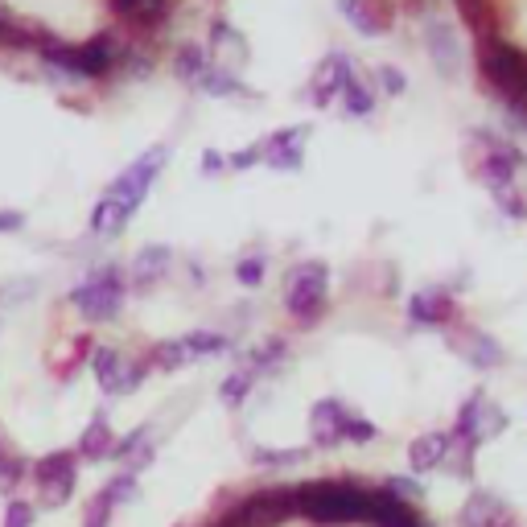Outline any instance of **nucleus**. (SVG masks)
I'll return each mask as SVG.
<instances>
[{
	"label": "nucleus",
	"mask_w": 527,
	"mask_h": 527,
	"mask_svg": "<svg viewBox=\"0 0 527 527\" xmlns=\"http://www.w3.org/2000/svg\"><path fill=\"white\" fill-rule=\"evenodd\" d=\"M297 515L313 519L318 527L359 523L371 519V490H359L355 482H305L297 486Z\"/></svg>",
	"instance_id": "1"
},
{
	"label": "nucleus",
	"mask_w": 527,
	"mask_h": 527,
	"mask_svg": "<svg viewBox=\"0 0 527 527\" xmlns=\"http://www.w3.org/2000/svg\"><path fill=\"white\" fill-rule=\"evenodd\" d=\"M42 50V58L58 70H66V75H83V79H99L108 75V70L116 66V38L112 33H99V38H91L87 46H66L58 38H33Z\"/></svg>",
	"instance_id": "2"
},
{
	"label": "nucleus",
	"mask_w": 527,
	"mask_h": 527,
	"mask_svg": "<svg viewBox=\"0 0 527 527\" xmlns=\"http://www.w3.org/2000/svg\"><path fill=\"white\" fill-rule=\"evenodd\" d=\"M297 515V486H268L239 499L215 527H280Z\"/></svg>",
	"instance_id": "3"
},
{
	"label": "nucleus",
	"mask_w": 527,
	"mask_h": 527,
	"mask_svg": "<svg viewBox=\"0 0 527 527\" xmlns=\"http://www.w3.org/2000/svg\"><path fill=\"white\" fill-rule=\"evenodd\" d=\"M326 280H330V272L318 260L297 264L289 272V280H285V309L293 313L297 322L309 326V322L322 318V309H326Z\"/></svg>",
	"instance_id": "4"
},
{
	"label": "nucleus",
	"mask_w": 527,
	"mask_h": 527,
	"mask_svg": "<svg viewBox=\"0 0 527 527\" xmlns=\"http://www.w3.org/2000/svg\"><path fill=\"white\" fill-rule=\"evenodd\" d=\"M70 305H75L87 322H112L120 305H124V276L120 268H99L91 272V280L70 293Z\"/></svg>",
	"instance_id": "5"
},
{
	"label": "nucleus",
	"mask_w": 527,
	"mask_h": 527,
	"mask_svg": "<svg viewBox=\"0 0 527 527\" xmlns=\"http://www.w3.org/2000/svg\"><path fill=\"white\" fill-rule=\"evenodd\" d=\"M482 75L495 83L507 99L527 95V50L507 46V42H482Z\"/></svg>",
	"instance_id": "6"
},
{
	"label": "nucleus",
	"mask_w": 527,
	"mask_h": 527,
	"mask_svg": "<svg viewBox=\"0 0 527 527\" xmlns=\"http://www.w3.org/2000/svg\"><path fill=\"white\" fill-rule=\"evenodd\" d=\"M165 149L157 145V149H149L145 157H136L124 173H120V178L108 186V194H103V198H108V202H116L120 210H124V215L132 219V210L140 206V198H145L149 194V186L157 182V173H161V165H165Z\"/></svg>",
	"instance_id": "7"
},
{
	"label": "nucleus",
	"mask_w": 527,
	"mask_h": 527,
	"mask_svg": "<svg viewBox=\"0 0 527 527\" xmlns=\"http://www.w3.org/2000/svg\"><path fill=\"white\" fill-rule=\"evenodd\" d=\"M75 470H79L75 449H54L29 470L33 482L42 486V503L46 507H66L70 503V495H75Z\"/></svg>",
	"instance_id": "8"
},
{
	"label": "nucleus",
	"mask_w": 527,
	"mask_h": 527,
	"mask_svg": "<svg viewBox=\"0 0 527 527\" xmlns=\"http://www.w3.org/2000/svg\"><path fill=\"white\" fill-rule=\"evenodd\" d=\"M338 9L359 33H367V38H379V33L392 29V21H396V0H338Z\"/></svg>",
	"instance_id": "9"
},
{
	"label": "nucleus",
	"mask_w": 527,
	"mask_h": 527,
	"mask_svg": "<svg viewBox=\"0 0 527 527\" xmlns=\"http://www.w3.org/2000/svg\"><path fill=\"white\" fill-rule=\"evenodd\" d=\"M305 136H309L305 124H301V128H280L272 140H264V145H260V157H264L272 169L293 173V169H301V145H305Z\"/></svg>",
	"instance_id": "10"
},
{
	"label": "nucleus",
	"mask_w": 527,
	"mask_h": 527,
	"mask_svg": "<svg viewBox=\"0 0 527 527\" xmlns=\"http://www.w3.org/2000/svg\"><path fill=\"white\" fill-rule=\"evenodd\" d=\"M346 83H350V58H346V54H330V58L318 66L313 83H309V99L318 103V108H326V103H330L338 91H346Z\"/></svg>",
	"instance_id": "11"
},
{
	"label": "nucleus",
	"mask_w": 527,
	"mask_h": 527,
	"mask_svg": "<svg viewBox=\"0 0 527 527\" xmlns=\"http://www.w3.org/2000/svg\"><path fill=\"white\" fill-rule=\"evenodd\" d=\"M425 46H429V54H433V62H437V70H441L445 79L458 75V66H462V46H458V33H453L445 21H433V25L425 29Z\"/></svg>",
	"instance_id": "12"
},
{
	"label": "nucleus",
	"mask_w": 527,
	"mask_h": 527,
	"mask_svg": "<svg viewBox=\"0 0 527 527\" xmlns=\"http://www.w3.org/2000/svg\"><path fill=\"white\" fill-rule=\"evenodd\" d=\"M342 420H346V408L342 400H318L309 412V437L318 449H330L342 441Z\"/></svg>",
	"instance_id": "13"
},
{
	"label": "nucleus",
	"mask_w": 527,
	"mask_h": 527,
	"mask_svg": "<svg viewBox=\"0 0 527 527\" xmlns=\"http://www.w3.org/2000/svg\"><path fill=\"white\" fill-rule=\"evenodd\" d=\"M408 318L416 326H441V322H453V297L445 289H420L412 301H408Z\"/></svg>",
	"instance_id": "14"
},
{
	"label": "nucleus",
	"mask_w": 527,
	"mask_h": 527,
	"mask_svg": "<svg viewBox=\"0 0 527 527\" xmlns=\"http://www.w3.org/2000/svg\"><path fill=\"white\" fill-rule=\"evenodd\" d=\"M112 445H116V433H112V425H108V416L95 412V420H91V425L83 429V437H79L75 458H83V462H103V458H112Z\"/></svg>",
	"instance_id": "15"
},
{
	"label": "nucleus",
	"mask_w": 527,
	"mask_h": 527,
	"mask_svg": "<svg viewBox=\"0 0 527 527\" xmlns=\"http://www.w3.org/2000/svg\"><path fill=\"white\" fill-rule=\"evenodd\" d=\"M507 519H511V511L503 507V499L486 495V490H474L462 507V527H499Z\"/></svg>",
	"instance_id": "16"
},
{
	"label": "nucleus",
	"mask_w": 527,
	"mask_h": 527,
	"mask_svg": "<svg viewBox=\"0 0 527 527\" xmlns=\"http://www.w3.org/2000/svg\"><path fill=\"white\" fill-rule=\"evenodd\" d=\"M449 453V437L445 433H420L412 445H408V462H412V474H425V470H437Z\"/></svg>",
	"instance_id": "17"
},
{
	"label": "nucleus",
	"mask_w": 527,
	"mask_h": 527,
	"mask_svg": "<svg viewBox=\"0 0 527 527\" xmlns=\"http://www.w3.org/2000/svg\"><path fill=\"white\" fill-rule=\"evenodd\" d=\"M91 371H95V379H99L103 392H108V396H120V383H124L128 363L116 355L112 346H95V350H91Z\"/></svg>",
	"instance_id": "18"
},
{
	"label": "nucleus",
	"mask_w": 527,
	"mask_h": 527,
	"mask_svg": "<svg viewBox=\"0 0 527 527\" xmlns=\"http://www.w3.org/2000/svg\"><path fill=\"white\" fill-rule=\"evenodd\" d=\"M169 260H173V252H169V248H161V243L145 248V252H140V256L132 260V285H136V289L157 285V280L169 272Z\"/></svg>",
	"instance_id": "19"
},
{
	"label": "nucleus",
	"mask_w": 527,
	"mask_h": 527,
	"mask_svg": "<svg viewBox=\"0 0 527 527\" xmlns=\"http://www.w3.org/2000/svg\"><path fill=\"white\" fill-rule=\"evenodd\" d=\"M458 346L466 350V359H470L478 371H490V367L503 363V346H499L495 338H486V334L470 330V326H462V342H458Z\"/></svg>",
	"instance_id": "20"
},
{
	"label": "nucleus",
	"mask_w": 527,
	"mask_h": 527,
	"mask_svg": "<svg viewBox=\"0 0 527 527\" xmlns=\"http://www.w3.org/2000/svg\"><path fill=\"white\" fill-rule=\"evenodd\" d=\"M453 5H458L462 21L478 33V38L490 42V33L499 29V25H495V0H453Z\"/></svg>",
	"instance_id": "21"
},
{
	"label": "nucleus",
	"mask_w": 527,
	"mask_h": 527,
	"mask_svg": "<svg viewBox=\"0 0 527 527\" xmlns=\"http://www.w3.org/2000/svg\"><path fill=\"white\" fill-rule=\"evenodd\" d=\"M511 178H515V153H511V149H499V153H490V157L482 161V182H486L490 190H507Z\"/></svg>",
	"instance_id": "22"
},
{
	"label": "nucleus",
	"mask_w": 527,
	"mask_h": 527,
	"mask_svg": "<svg viewBox=\"0 0 527 527\" xmlns=\"http://www.w3.org/2000/svg\"><path fill=\"white\" fill-rule=\"evenodd\" d=\"M25 478H29V466L17 458V453H9L5 441H0V495H13Z\"/></svg>",
	"instance_id": "23"
},
{
	"label": "nucleus",
	"mask_w": 527,
	"mask_h": 527,
	"mask_svg": "<svg viewBox=\"0 0 527 527\" xmlns=\"http://www.w3.org/2000/svg\"><path fill=\"white\" fill-rule=\"evenodd\" d=\"M145 363H149V367H161V371H178V367L190 363V350H186L182 342H157V346L149 350Z\"/></svg>",
	"instance_id": "24"
},
{
	"label": "nucleus",
	"mask_w": 527,
	"mask_h": 527,
	"mask_svg": "<svg viewBox=\"0 0 527 527\" xmlns=\"http://www.w3.org/2000/svg\"><path fill=\"white\" fill-rule=\"evenodd\" d=\"M124 223H128V215H124V210H120L116 202H108V198H99L95 215H91V231H95V235H116Z\"/></svg>",
	"instance_id": "25"
},
{
	"label": "nucleus",
	"mask_w": 527,
	"mask_h": 527,
	"mask_svg": "<svg viewBox=\"0 0 527 527\" xmlns=\"http://www.w3.org/2000/svg\"><path fill=\"white\" fill-rule=\"evenodd\" d=\"M305 458H309V449H268V445L252 449V462L256 466H297Z\"/></svg>",
	"instance_id": "26"
},
{
	"label": "nucleus",
	"mask_w": 527,
	"mask_h": 527,
	"mask_svg": "<svg viewBox=\"0 0 527 527\" xmlns=\"http://www.w3.org/2000/svg\"><path fill=\"white\" fill-rule=\"evenodd\" d=\"M248 388H252V375H248V371H235V375H227V379H223L219 396H223V404L239 408L243 400H248Z\"/></svg>",
	"instance_id": "27"
},
{
	"label": "nucleus",
	"mask_w": 527,
	"mask_h": 527,
	"mask_svg": "<svg viewBox=\"0 0 527 527\" xmlns=\"http://www.w3.org/2000/svg\"><path fill=\"white\" fill-rule=\"evenodd\" d=\"M346 112L350 116H371L375 112V95L363 83H355V79L346 83Z\"/></svg>",
	"instance_id": "28"
},
{
	"label": "nucleus",
	"mask_w": 527,
	"mask_h": 527,
	"mask_svg": "<svg viewBox=\"0 0 527 527\" xmlns=\"http://www.w3.org/2000/svg\"><path fill=\"white\" fill-rule=\"evenodd\" d=\"M112 511H116V503L108 499V490H99V495L87 503V511H83V527H108Z\"/></svg>",
	"instance_id": "29"
},
{
	"label": "nucleus",
	"mask_w": 527,
	"mask_h": 527,
	"mask_svg": "<svg viewBox=\"0 0 527 527\" xmlns=\"http://www.w3.org/2000/svg\"><path fill=\"white\" fill-rule=\"evenodd\" d=\"M379 437V429L371 425L367 416H350L346 412V420H342V441H359V445H367V441H375Z\"/></svg>",
	"instance_id": "30"
},
{
	"label": "nucleus",
	"mask_w": 527,
	"mask_h": 527,
	"mask_svg": "<svg viewBox=\"0 0 527 527\" xmlns=\"http://www.w3.org/2000/svg\"><path fill=\"white\" fill-rule=\"evenodd\" d=\"M474 449H478V445H470V441L458 437V449L445 453V462H453L449 470L458 474V478H474Z\"/></svg>",
	"instance_id": "31"
},
{
	"label": "nucleus",
	"mask_w": 527,
	"mask_h": 527,
	"mask_svg": "<svg viewBox=\"0 0 527 527\" xmlns=\"http://www.w3.org/2000/svg\"><path fill=\"white\" fill-rule=\"evenodd\" d=\"M103 490H108V499H112L116 507H120V503H132V499L140 495V486H136V474H128V470H124V474H116V478H112L108 486H103Z\"/></svg>",
	"instance_id": "32"
},
{
	"label": "nucleus",
	"mask_w": 527,
	"mask_h": 527,
	"mask_svg": "<svg viewBox=\"0 0 527 527\" xmlns=\"http://www.w3.org/2000/svg\"><path fill=\"white\" fill-rule=\"evenodd\" d=\"M182 346L190 350V355H219V350H227V338H223V334H206V330H198V334H190Z\"/></svg>",
	"instance_id": "33"
},
{
	"label": "nucleus",
	"mask_w": 527,
	"mask_h": 527,
	"mask_svg": "<svg viewBox=\"0 0 527 527\" xmlns=\"http://www.w3.org/2000/svg\"><path fill=\"white\" fill-rule=\"evenodd\" d=\"M202 70H206V54L198 46H182L178 50V75L182 79H202Z\"/></svg>",
	"instance_id": "34"
},
{
	"label": "nucleus",
	"mask_w": 527,
	"mask_h": 527,
	"mask_svg": "<svg viewBox=\"0 0 527 527\" xmlns=\"http://www.w3.org/2000/svg\"><path fill=\"white\" fill-rule=\"evenodd\" d=\"M33 519H38V507L25 503V499H9V507H5V527H33Z\"/></svg>",
	"instance_id": "35"
},
{
	"label": "nucleus",
	"mask_w": 527,
	"mask_h": 527,
	"mask_svg": "<svg viewBox=\"0 0 527 527\" xmlns=\"http://www.w3.org/2000/svg\"><path fill=\"white\" fill-rule=\"evenodd\" d=\"M280 355H285V342H280V338H272L268 346H260L256 355H252V363H256V367H252L248 375L256 379V371H264V367H276V359H280Z\"/></svg>",
	"instance_id": "36"
},
{
	"label": "nucleus",
	"mask_w": 527,
	"mask_h": 527,
	"mask_svg": "<svg viewBox=\"0 0 527 527\" xmlns=\"http://www.w3.org/2000/svg\"><path fill=\"white\" fill-rule=\"evenodd\" d=\"M145 437H149V425H140L136 433H128L124 441H116V445H112V458H116V462H128L132 453H136L140 445H145Z\"/></svg>",
	"instance_id": "37"
},
{
	"label": "nucleus",
	"mask_w": 527,
	"mask_h": 527,
	"mask_svg": "<svg viewBox=\"0 0 527 527\" xmlns=\"http://www.w3.org/2000/svg\"><path fill=\"white\" fill-rule=\"evenodd\" d=\"M235 276H239V285H248V289H256L260 280H264V260L260 256H248L239 268H235Z\"/></svg>",
	"instance_id": "38"
},
{
	"label": "nucleus",
	"mask_w": 527,
	"mask_h": 527,
	"mask_svg": "<svg viewBox=\"0 0 527 527\" xmlns=\"http://www.w3.org/2000/svg\"><path fill=\"white\" fill-rule=\"evenodd\" d=\"M495 202H499V210L503 215H511V219H527V206L519 202V194L507 186V190H495Z\"/></svg>",
	"instance_id": "39"
},
{
	"label": "nucleus",
	"mask_w": 527,
	"mask_h": 527,
	"mask_svg": "<svg viewBox=\"0 0 527 527\" xmlns=\"http://www.w3.org/2000/svg\"><path fill=\"white\" fill-rule=\"evenodd\" d=\"M383 490H388L392 499L408 503V499H416V495H420V482H416V478H388V486H383Z\"/></svg>",
	"instance_id": "40"
},
{
	"label": "nucleus",
	"mask_w": 527,
	"mask_h": 527,
	"mask_svg": "<svg viewBox=\"0 0 527 527\" xmlns=\"http://www.w3.org/2000/svg\"><path fill=\"white\" fill-rule=\"evenodd\" d=\"M206 91H243L231 75H219V70H202V79H198Z\"/></svg>",
	"instance_id": "41"
},
{
	"label": "nucleus",
	"mask_w": 527,
	"mask_h": 527,
	"mask_svg": "<svg viewBox=\"0 0 527 527\" xmlns=\"http://www.w3.org/2000/svg\"><path fill=\"white\" fill-rule=\"evenodd\" d=\"M379 83H383V91H392V95H400V91L408 87V79L400 75V70H392V66H383V70H379Z\"/></svg>",
	"instance_id": "42"
},
{
	"label": "nucleus",
	"mask_w": 527,
	"mask_h": 527,
	"mask_svg": "<svg viewBox=\"0 0 527 527\" xmlns=\"http://www.w3.org/2000/svg\"><path fill=\"white\" fill-rule=\"evenodd\" d=\"M256 161H260V145H252V149H243V153H231V157H227L231 169H252Z\"/></svg>",
	"instance_id": "43"
},
{
	"label": "nucleus",
	"mask_w": 527,
	"mask_h": 527,
	"mask_svg": "<svg viewBox=\"0 0 527 527\" xmlns=\"http://www.w3.org/2000/svg\"><path fill=\"white\" fill-rule=\"evenodd\" d=\"M145 466H153V445H140L132 458H128V474H140Z\"/></svg>",
	"instance_id": "44"
},
{
	"label": "nucleus",
	"mask_w": 527,
	"mask_h": 527,
	"mask_svg": "<svg viewBox=\"0 0 527 527\" xmlns=\"http://www.w3.org/2000/svg\"><path fill=\"white\" fill-rule=\"evenodd\" d=\"M17 227H25L21 210H0V231H17Z\"/></svg>",
	"instance_id": "45"
},
{
	"label": "nucleus",
	"mask_w": 527,
	"mask_h": 527,
	"mask_svg": "<svg viewBox=\"0 0 527 527\" xmlns=\"http://www.w3.org/2000/svg\"><path fill=\"white\" fill-rule=\"evenodd\" d=\"M140 5H145V0H108V9H112L116 17H132Z\"/></svg>",
	"instance_id": "46"
},
{
	"label": "nucleus",
	"mask_w": 527,
	"mask_h": 527,
	"mask_svg": "<svg viewBox=\"0 0 527 527\" xmlns=\"http://www.w3.org/2000/svg\"><path fill=\"white\" fill-rule=\"evenodd\" d=\"M202 169H206V173H219V169H223V157H219L215 149H210V153L202 157Z\"/></svg>",
	"instance_id": "47"
},
{
	"label": "nucleus",
	"mask_w": 527,
	"mask_h": 527,
	"mask_svg": "<svg viewBox=\"0 0 527 527\" xmlns=\"http://www.w3.org/2000/svg\"><path fill=\"white\" fill-rule=\"evenodd\" d=\"M499 527H515V519H507V523H499Z\"/></svg>",
	"instance_id": "48"
}]
</instances>
